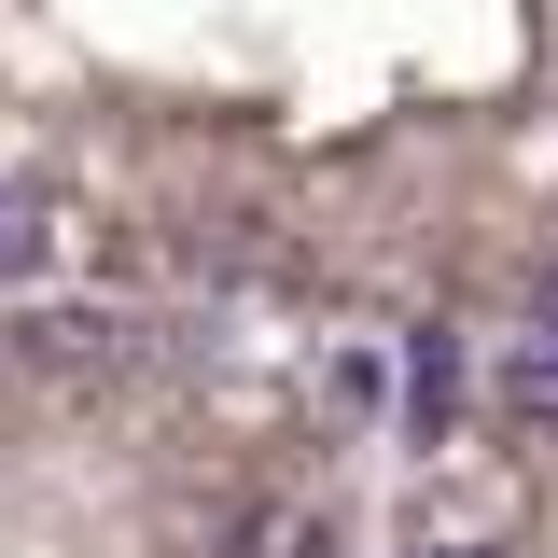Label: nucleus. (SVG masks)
<instances>
[{
	"mask_svg": "<svg viewBox=\"0 0 558 558\" xmlns=\"http://www.w3.org/2000/svg\"><path fill=\"white\" fill-rule=\"evenodd\" d=\"M28 363H57V377L98 363V377H112V363H126V322H28Z\"/></svg>",
	"mask_w": 558,
	"mask_h": 558,
	"instance_id": "5",
	"label": "nucleus"
},
{
	"mask_svg": "<svg viewBox=\"0 0 558 558\" xmlns=\"http://www.w3.org/2000/svg\"><path fill=\"white\" fill-rule=\"evenodd\" d=\"M488 418L502 433H558V336H517L488 363Z\"/></svg>",
	"mask_w": 558,
	"mask_h": 558,
	"instance_id": "1",
	"label": "nucleus"
},
{
	"mask_svg": "<svg viewBox=\"0 0 558 558\" xmlns=\"http://www.w3.org/2000/svg\"><path fill=\"white\" fill-rule=\"evenodd\" d=\"M43 266H57V196L43 182H0V293L43 279Z\"/></svg>",
	"mask_w": 558,
	"mask_h": 558,
	"instance_id": "2",
	"label": "nucleus"
},
{
	"mask_svg": "<svg viewBox=\"0 0 558 558\" xmlns=\"http://www.w3.org/2000/svg\"><path fill=\"white\" fill-rule=\"evenodd\" d=\"M209 558H336V531H322L307 502H252V517H238Z\"/></svg>",
	"mask_w": 558,
	"mask_h": 558,
	"instance_id": "3",
	"label": "nucleus"
},
{
	"mask_svg": "<svg viewBox=\"0 0 558 558\" xmlns=\"http://www.w3.org/2000/svg\"><path fill=\"white\" fill-rule=\"evenodd\" d=\"M447 405H461V349H447V336H418V349H405V433H418V447L447 433Z\"/></svg>",
	"mask_w": 558,
	"mask_h": 558,
	"instance_id": "4",
	"label": "nucleus"
},
{
	"mask_svg": "<svg viewBox=\"0 0 558 558\" xmlns=\"http://www.w3.org/2000/svg\"><path fill=\"white\" fill-rule=\"evenodd\" d=\"M531 336H558V266H545V279H531Z\"/></svg>",
	"mask_w": 558,
	"mask_h": 558,
	"instance_id": "6",
	"label": "nucleus"
},
{
	"mask_svg": "<svg viewBox=\"0 0 558 558\" xmlns=\"http://www.w3.org/2000/svg\"><path fill=\"white\" fill-rule=\"evenodd\" d=\"M433 558H502V545H433Z\"/></svg>",
	"mask_w": 558,
	"mask_h": 558,
	"instance_id": "7",
	"label": "nucleus"
}]
</instances>
